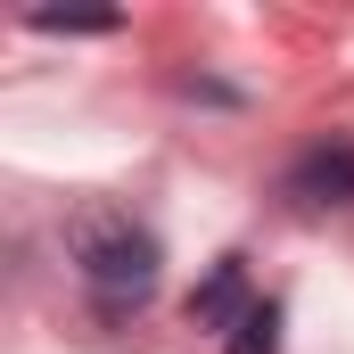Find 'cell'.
<instances>
[{"instance_id": "1", "label": "cell", "mask_w": 354, "mask_h": 354, "mask_svg": "<svg viewBox=\"0 0 354 354\" xmlns=\"http://www.w3.org/2000/svg\"><path fill=\"white\" fill-rule=\"evenodd\" d=\"M66 256H75L83 288L107 313H124V305H140V297L157 288V239H149L132 214H107V206L75 214V223H66Z\"/></svg>"}, {"instance_id": "2", "label": "cell", "mask_w": 354, "mask_h": 354, "mask_svg": "<svg viewBox=\"0 0 354 354\" xmlns=\"http://www.w3.org/2000/svg\"><path fill=\"white\" fill-rule=\"evenodd\" d=\"M288 198L305 206H354V140H322L288 165Z\"/></svg>"}, {"instance_id": "3", "label": "cell", "mask_w": 354, "mask_h": 354, "mask_svg": "<svg viewBox=\"0 0 354 354\" xmlns=\"http://www.w3.org/2000/svg\"><path fill=\"white\" fill-rule=\"evenodd\" d=\"M248 313H256L248 264H239V256H223V264H214L206 280H198V297H189V322H198V330H223V338H231V330H239Z\"/></svg>"}, {"instance_id": "4", "label": "cell", "mask_w": 354, "mask_h": 354, "mask_svg": "<svg viewBox=\"0 0 354 354\" xmlns=\"http://www.w3.org/2000/svg\"><path fill=\"white\" fill-rule=\"evenodd\" d=\"M223 354H280V305H272V297H256V313L223 338Z\"/></svg>"}, {"instance_id": "5", "label": "cell", "mask_w": 354, "mask_h": 354, "mask_svg": "<svg viewBox=\"0 0 354 354\" xmlns=\"http://www.w3.org/2000/svg\"><path fill=\"white\" fill-rule=\"evenodd\" d=\"M25 25H33V33H115L124 17H115V8H33Z\"/></svg>"}]
</instances>
